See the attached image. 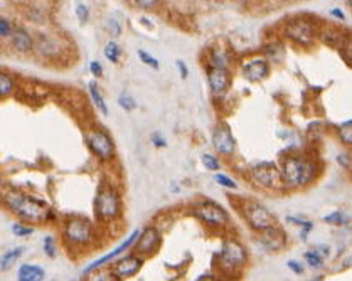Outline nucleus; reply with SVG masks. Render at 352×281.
Instances as JSON below:
<instances>
[{
  "instance_id": "f257e3e1",
  "label": "nucleus",
  "mask_w": 352,
  "mask_h": 281,
  "mask_svg": "<svg viewBox=\"0 0 352 281\" xmlns=\"http://www.w3.org/2000/svg\"><path fill=\"white\" fill-rule=\"evenodd\" d=\"M3 206L10 212L19 216L20 219L34 224L42 223L49 216V209L44 202L37 201V199L31 197V195L15 192V190H7L3 194Z\"/></svg>"
},
{
  "instance_id": "f03ea898",
  "label": "nucleus",
  "mask_w": 352,
  "mask_h": 281,
  "mask_svg": "<svg viewBox=\"0 0 352 281\" xmlns=\"http://www.w3.org/2000/svg\"><path fill=\"white\" fill-rule=\"evenodd\" d=\"M313 165L308 160L298 159V157H290L283 162L282 175L283 182L292 187H302L307 185L313 178Z\"/></svg>"
},
{
  "instance_id": "7ed1b4c3",
  "label": "nucleus",
  "mask_w": 352,
  "mask_h": 281,
  "mask_svg": "<svg viewBox=\"0 0 352 281\" xmlns=\"http://www.w3.org/2000/svg\"><path fill=\"white\" fill-rule=\"evenodd\" d=\"M121 204L120 197L115 192V189L110 185H101L96 192L95 199V212L101 221H112L120 214Z\"/></svg>"
},
{
  "instance_id": "20e7f679",
  "label": "nucleus",
  "mask_w": 352,
  "mask_h": 281,
  "mask_svg": "<svg viewBox=\"0 0 352 281\" xmlns=\"http://www.w3.org/2000/svg\"><path fill=\"white\" fill-rule=\"evenodd\" d=\"M66 241L74 246H84L93 241V225L90 221L83 219V217H73L64 225Z\"/></svg>"
},
{
  "instance_id": "39448f33",
  "label": "nucleus",
  "mask_w": 352,
  "mask_h": 281,
  "mask_svg": "<svg viewBox=\"0 0 352 281\" xmlns=\"http://www.w3.org/2000/svg\"><path fill=\"white\" fill-rule=\"evenodd\" d=\"M86 143H88V147H90V150L103 162L112 160L113 155H115V145H113V140L110 138V135L103 130L90 131V133L86 135Z\"/></svg>"
},
{
  "instance_id": "423d86ee",
  "label": "nucleus",
  "mask_w": 352,
  "mask_h": 281,
  "mask_svg": "<svg viewBox=\"0 0 352 281\" xmlns=\"http://www.w3.org/2000/svg\"><path fill=\"white\" fill-rule=\"evenodd\" d=\"M192 212L199 221H202V223L211 225V227H223V225H226L228 221H230L226 211L214 202L199 204V206L194 207Z\"/></svg>"
},
{
  "instance_id": "0eeeda50",
  "label": "nucleus",
  "mask_w": 352,
  "mask_h": 281,
  "mask_svg": "<svg viewBox=\"0 0 352 281\" xmlns=\"http://www.w3.org/2000/svg\"><path fill=\"white\" fill-rule=\"evenodd\" d=\"M253 178L261 187H266V189H278L283 182L282 172L277 169V165L270 164V162H261V164L254 165Z\"/></svg>"
},
{
  "instance_id": "6e6552de",
  "label": "nucleus",
  "mask_w": 352,
  "mask_h": 281,
  "mask_svg": "<svg viewBox=\"0 0 352 281\" xmlns=\"http://www.w3.org/2000/svg\"><path fill=\"white\" fill-rule=\"evenodd\" d=\"M219 259H221L223 268H226V270H235V268L243 266L246 263V251L237 241L228 239V241H224V244L221 248Z\"/></svg>"
},
{
  "instance_id": "1a4fd4ad",
  "label": "nucleus",
  "mask_w": 352,
  "mask_h": 281,
  "mask_svg": "<svg viewBox=\"0 0 352 281\" xmlns=\"http://www.w3.org/2000/svg\"><path fill=\"white\" fill-rule=\"evenodd\" d=\"M244 214L249 225H251L253 229H256V231L263 232L275 225V217L271 216V212L266 209L265 206H261V204H256V202L249 204V206L246 207Z\"/></svg>"
},
{
  "instance_id": "9d476101",
  "label": "nucleus",
  "mask_w": 352,
  "mask_h": 281,
  "mask_svg": "<svg viewBox=\"0 0 352 281\" xmlns=\"http://www.w3.org/2000/svg\"><path fill=\"white\" fill-rule=\"evenodd\" d=\"M287 36L302 46H310L313 42L315 31H313V25L307 20H293L287 25Z\"/></svg>"
},
{
  "instance_id": "9b49d317",
  "label": "nucleus",
  "mask_w": 352,
  "mask_h": 281,
  "mask_svg": "<svg viewBox=\"0 0 352 281\" xmlns=\"http://www.w3.org/2000/svg\"><path fill=\"white\" fill-rule=\"evenodd\" d=\"M160 246V234L155 227H145L140 232L133 251L137 254H152Z\"/></svg>"
},
{
  "instance_id": "f8f14e48",
  "label": "nucleus",
  "mask_w": 352,
  "mask_h": 281,
  "mask_svg": "<svg viewBox=\"0 0 352 281\" xmlns=\"http://www.w3.org/2000/svg\"><path fill=\"white\" fill-rule=\"evenodd\" d=\"M142 265V258L137 256V254H130V256H125L113 265V276H117V278H131V276L138 273Z\"/></svg>"
},
{
  "instance_id": "ddd939ff",
  "label": "nucleus",
  "mask_w": 352,
  "mask_h": 281,
  "mask_svg": "<svg viewBox=\"0 0 352 281\" xmlns=\"http://www.w3.org/2000/svg\"><path fill=\"white\" fill-rule=\"evenodd\" d=\"M213 143L214 148L219 153H224V155H231L236 148L235 137L231 135V130L228 126H218L213 133Z\"/></svg>"
},
{
  "instance_id": "4468645a",
  "label": "nucleus",
  "mask_w": 352,
  "mask_h": 281,
  "mask_svg": "<svg viewBox=\"0 0 352 281\" xmlns=\"http://www.w3.org/2000/svg\"><path fill=\"white\" fill-rule=\"evenodd\" d=\"M207 81H209V86L214 95H223L230 88V72L226 67L211 66L207 71Z\"/></svg>"
},
{
  "instance_id": "2eb2a0df",
  "label": "nucleus",
  "mask_w": 352,
  "mask_h": 281,
  "mask_svg": "<svg viewBox=\"0 0 352 281\" xmlns=\"http://www.w3.org/2000/svg\"><path fill=\"white\" fill-rule=\"evenodd\" d=\"M138 236H140V231H138V229H137V231H133V232H131V234H130V236H128V237H126V239H125V241H123L120 246H118V248H117V249H113V251H112V253L105 254V256H103V258L96 259V261H95V263H93V265H91V266H88V268H86V270H84V271H83V273H84V275L91 273V271L98 270V268H100V266L107 265V263H108V261H112V259H115V258L118 256V254H121V253H123V251H125V249H128V248H130V246H131V244H133V242H135V241H137V237H138Z\"/></svg>"
},
{
  "instance_id": "dca6fc26",
  "label": "nucleus",
  "mask_w": 352,
  "mask_h": 281,
  "mask_svg": "<svg viewBox=\"0 0 352 281\" xmlns=\"http://www.w3.org/2000/svg\"><path fill=\"white\" fill-rule=\"evenodd\" d=\"M270 66L265 59H253L243 66V76L248 81H261L268 76Z\"/></svg>"
},
{
  "instance_id": "f3484780",
  "label": "nucleus",
  "mask_w": 352,
  "mask_h": 281,
  "mask_svg": "<svg viewBox=\"0 0 352 281\" xmlns=\"http://www.w3.org/2000/svg\"><path fill=\"white\" fill-rule=\"evenodd\" d=\"M10 41H12V46H14V49H17L19 53H27V51L32 49V37H31V34H29L22 27H17V29L12 31Z\"/></svg>"
},
{
  "instance_id": "a211bd4d",
  "label": "nucleus",
  "mask_w": 352,
  "mask_h": 281,
  "mask_svg": "<svg viewBox=\"0 0 352 281\" xmlns=\"http://www.w3.org/2000/svg\"><path fill=\"white\" fill-rule=\"evenodd\" d=\"M263 232L265 234H263V237H261V242L266 246V249L275 251V249H280L283 244H285V234H283L282 231H278L275 225Z\"/></svg>"
},
{
  "instance_id": "6ab92c4d",
  "label": "nucleus",
  "mask_w": 352,
  "mask_h": 281,
  "mask_svg": "<svg viewBox=\"0 0 352 281\" xmlns=\"http://www.w3.org/2000/svg\"><path fill=\"white\" fill-rule=\"evenodd\" d=\"M17 278L20 281H41L44 280V270L36 265H24L19 268Z\"/></svg>"
},
{
  "instance_id": "aec40b11",
  "label": "nucleus",
  "mask_w": 352,
  "mask_h": 281,
  "mask_svg": "<svg viewBox=\"0 0 352 281\" xmlns=\"http://www.w3.org/2000/svg\"><path fill=\"white\" fill-rule=\"evenodd\" d=\"M90 93H91V98H93V103L96 105V108L100 110L101 113L107 116L108 114V106L107 103H105V100H103V96H101V93H100V88H98V84L96 83H90Z\"/></svg>"
},
{
  "instance_id": "412c9836",
  "label": "nucleus",
  "mask_w": 352,
  "mask_h": 281,
  "mask_svg": "<svg viewBox=\"0 0 352 281\" xmlns=\"http://www.w3.org/2000/svg\"><path fill=\"white\" fill-rule=\"evenodd\" d=\"M230 64V56L224 49H214L211 53V66L214 67H228Z\"/></svg>"
},
{
  "instance_id": "4be33fe9",
  "label": "nucleus",
  "mask_w": 352,
  "mask_h": 281,
  "mask_svg": "<svg viewBox=\"0 0 352 281\" xmlns=\"http://www.w3.org/2000/svg\"><path fill=\"white\" fill-rule=\"evenodd\" d=\"M24 253V248H15V249H12V251H7L5 254L2 256V271H7L8 268H10L14 263L17 261V259L20 258V254Z\"/></svg>"
},
{
  "instance_id": "5701e85b",
  "label": "nucleus",
  "mask_w": 352,
  "mask_h": 281,
  "mask_svg": "<svg viewBox=\"0 0 352 281\" xmlns=\"http://www.w3.org/2000/svg\"><path fill=\"white\" fill-rule=\"evenodd\" d=\"M120 54H121L120 46H118L117 42H108L107 48H105V56H107L108 61H112L117 64L118 59H120Z\"/></svg>"
},
{
  "instance_id": "b1692460",
  "label": "nucleus",
  "mask_w": 352,
  "mask_h": 281,
  "mask_svg": "<svg viewBox=\"0 0 352 281\" xmlns=\"http://www.w3.org/2000/svg\"><path fill=\"white\" fill-rule=\"evenodd\" d=\"M12 89H14V81L8 74H2L0 76V95L3 98L8 96L12 93Z\"/></svg>"
},
{
  "instance_id": "393cba45",
  "label": "nucleus",
  "mask_w": 352,
  "mask_h": 281,
  "mask_svg": "<svg viewBox=\"0 0 352 281\" xmlns=\"http://www.w3.org/2000/svg\"><path fill=\"white\" fill-rule=\"evenodd\" d=\"M339 137H341L344 143L352 145V120L342 123L341 128H339Z\"/></svg>"
},
{
  "instance_id": "a878e982",
  "label": "nucleus",
  "mask_w": 352,
  "mask_h": 281,
  "mask_svg": "<svg viewBox=\"0 0 352 281\" xmlns=\"http://www.w3.org/2000/svg\"><path fill=\"white\" fill-rule=\"evenodd\" d=\"M201 160H202V164H204V167H206L207 170H213V172L219 170V167H221V164H219L218 157L211 155V153H204V155L201 157Z\"/></svg>"
},
{
  "instance_id": "bb28decb",
  "label": "nucleus",
  "mask_w": 352,
  "mask_h": 281,
  "mask_svg": "<svg viewBox=\"0 0 352 281\" xmlns=\"http://www.w3.org/2000/svg\"><path fill=\"white\" fill-rule=\"evenodd\" d=\"M118 101H120L121 108L126 110V112H131V110L137 108V103H135V100L128 95V93H121L120 98H118Z\"/></svg>"
},
{
  "instance_id": "cd10ccee",
  "label": "nucleus",
  "mask_w": 352,
  "mask_h": 281,
  "mask_svg": "<svg viewBox=\"0 0 352 281\" xmlns=\"http://www.w3.org/2000/svg\"><path fill=\"white\" fill-rule=\"evenodd\" d=\"M12 232H14L17 237H24V236L32 234L34 229L32 227H25V225H22V224H14L12 225Z\"/></svg>"
},
{
  "instance_id": "c85d7f7f",
  "label": "nucleus",
  "mask_w": 352,
  "mask_h": 281,
  "mask_svg": "<svg viewBox=\"0 0 352 281\" xmlns=\"http://www.w3.org/2000/svg\"><path fill=\"white\" fill-rule=\"evenodd\" d=\"M214 178H216V182H218V184H221L223 187H228V189H236V187H237L233 178L223 175V173H216Z\"/></svg>"
},
{
  "instance_id": "c756f323",
  "label": "nucleus",
  "mask_w": 352,
  "mask_h": 281,
  "mask_svg": "<svg viewBox=\"0 0 352 281\" xmlns=\"http://www.w3.org/2000/svg\"><path fill=\"white\" fill-rule=\"evenodd\" d=\"M138 56H140V59H142V61L145 62L147 66L154 67V69H159V61H157L155 57L148 56V54L145 53V51H138Z\"/></svg>"
},
{
  "instance_id": "7c9ffc66",
  "label": "nucleus",
  "mask_w": 352,
  "mask_h": 281,
  "mask_svg": "<svg viewBox=\"0 0 352 281\" xmlns=\"http://www.w3.org/2000/svg\"><path fill=\"white\" fill-rule=\"evenodd\" d=\"M42 248H44V251H46V254H48L49 258H54V251H56V248H54V239L51 236H46V239H44V242H42Z\"/></svg>"
},
{
  "instance_id": "2f4dec72",
  "label": "nucleus",
  "mask_w": 352,
  "mask_h": 281,
  "mask_svg": "<svg viewBox=\"0 0 352 281\" xmlns=\"http://www.w3.org/2000/svg\"><path fill=\"white\" fill-rule=\"evenodd\" d=\"M324 221L325 223H329V224H344V216H342V212H334V214H330V216H327V217H324Z\"/></svg>"
},
{
  "instance_id": "473e14b6",
  "label": "nucleus",
  "mask_w": 352,
  "mask_h": 281,
  "mask_svg": "<svg viewBox=\"0 0 352 281\" xmlns=\"http://www.w3.org/2000/svg\"><path fill=\"white\" fill-rule=\"evenodd\" d=\"M305 259H307L308 265L313 266V268H319V266L322 265V258L315 253V251H312V253H307V254H305Z\"/></svg>"
},
{
  "instance_id": "72a5a7b5",
  "label": "nucleus",
  "mask_w": 352,
  "mask_h": 281,
  "mask_svg": "<svg viewBox=\"0 0 352 281\" xmlns=\"http://www.w3.org/2000/svg\"><path fill=\"white\" fill-rule=\"evenodd\" d=\"M108 29H110V32H112L113 37H118L120 36V32H121L120 22H117V20H113V19L108 20Z\"/></svg>"
},
{
  "instance_id": "f704fd0d",
  "label": "nucleus",
  "mask_w": 352,
  "mask_h": 281,
  "mask_svg": "<svg viewBox=\"0 0 352 281\" xmlns=\"http://www.w3.org/2000/svg\"><path fill=\"white\" fill-rule=\"evenodd\" d=\"M342 53H344V57L347 61L352 62V39H347L342 46Z\"/></svg>"
},
{
  "instance_id": "c9c22d12",
  "label": "nucleus",
  "mask_w": 352,
  "mask_h": 281,
  "mask_svg": "<svg viewBox=\"0 0 352 281\" xmlns=\"http://www.w3.org/2000/svg\"><path fill=\"white\" fill-rule=\"evenodd\" d=\"M76 14H78V19L81 20V22H86L88 17H90V14H88V8L84 5H81V3L76 7Z\"/></svg>"
},
{
  "instance_id": "e433bc0d",
  "label": "nucleus",
  "mask_w": 352,
  "mask_h": 281,
  "mask_svg": "<svg viewBox=\"0 0 352 281\" xmlns=\"http://www.w3.org/2000/svg\"><path fill=\"white\" fill-rule=\"evenodd\" d=\"M90 71H91L93 76H96V78L103 76V67H101V64H100L98 61H93L91 62V64H90Z\"/></svg>"
},
{
  "instance_id": "4c0bfd02",
  "label": "nucleus",
  "mask_w": 352,
  "mask_h": 281,
  "mask_svg": "<svg viewBox=\"0 0 352 281\" xmlns=\"http://www.w3.org/2000/svg\"><path fill=\"white\" fill-rule=\"evenodd\" d=\"M135 2H137V5L140 7V8H152L154 5H157V2H159V0H135Z\"/></svg>"
},
{
  "instance_id": "58836bf2",
  "label": "nucleus",
  "mask_w": 352,
  "mask_h": 281,
  "mask_svg": "<svg viewBox=\"0 0 352 281\" xmlns=\"http://www.w3.org/2000/svg\"><path fill=\"white\" fill-rule=\"evenodd\" d=\"M0 32H2V36H10V24H8V20H5V19H2L0 20Z\"/></svg>"
},
{
  "instance_id": "ea45409f",
  "label": "nucleus",
  "mask_w": 352,
  "mask_h": 281,
  "mask_svg": "<svg viewBox=\"0 0 352 281\" xmlns=\"http://www.w3.org/2000/svg\"><path fill=\"white\" fill-rule=\"evenodd\" d=\"M288 268H290L292 271H295L296 275H300V273H302V271H303V268L300 266L296 261H290V263H288Z\"/></svg>"
},
{
  "instance_id": "a19ab883",
  "label": "nucleus",
  "mask_w": 352,
  "mask_h": 281,
  "mask_svg": "<svg viewBox=\"0 0 352 281\" xmlns=\"http://www.w3.org/2000/svg\"><path fill=\"white\" fill-rule=\"evenodd\" d=\"M177 67L180 69V76H182V78H185V76H187V69H185L184 62H182V61H177Z\"/></svg>"
},
{
  "instance_id": "79ce46f5",
  "label": "nucleus",
  "mask_w": 352,
  "mask_h": 281,
  "mask_svg": "<svg viewBox=\"0 0 352 281\" xmlns=\"http://www.w3.org/2000/svg\"><path fill=\"white\" fill-rule=\"evenodd\" d=\"M152 140L155 142V147H164V145H165V140L160 138L159 135H154V137H152Z\"/></svg>"
},
{
  "instance_id": "37998d69",
  "label": "nucleus",
  "mask_w": 352,
  "mask_h": 281,
  "mask_svg": "<svg viewBox=\"0 0 352 281\" xmlns=\"http://www.w3.org/2000/svg\"><path fill=\"white\" fill-rule=\"evenodd\" d=\"M330 14H332V15H337V17H341V19H344V15H342V12H341V10H336V8H334V10H330Z\"/></svg>"
},
{
  "instance_id": "c03bdc74",
  "label": "nucleus",
  "mask_w": 352,
  "mask_h": 281,
  "mask_svg": "<svg viewBox=\"0 0 352 281\" xmlns=\"http://www.w3.org/2000/svg\"><path fill=\"white\" fill-rule=\"evenodd\" d=\"M349 3H351V5H352V0H349Z\"/></svg>"
}]
</instances>
